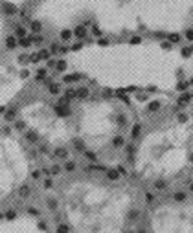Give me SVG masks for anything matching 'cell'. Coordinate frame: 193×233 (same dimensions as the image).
Here are the masks:
<instances>
[{
  "label": "cell",
  "mask_w": 193,
  "mask_h": 233,
  "mask_svg": "<svg viewBox=\"0 0 193 233\" xmlns=\"http://www.w3.org/2000/svg\"><path fill=\"white\" fill-rule=\"evenodd\" d=\"M184 53H177L168 44H116L77 48L66 57V64L79 73L112 86H151L171 88L180 83Z\"/></svg>",
  "instance_id": "6da1fadb"
},
{
  "label": "cell",
  "mask_w": 193,
  "mask_h": 233,
  "mask_svg": "<svg viewBox=\"0 0 193 233\" xmlns=\"http://www.w3.org/2000/svg\"><path fill=\"white\" fill-rule=\"evenodd\" d=\"M64 213L74 230L85 233H112L131 208V197L123 189H112L90 182H75L64 189Z\"/></svg>",
  "instance_id": "7a4b0ae2"
},
{
  "label": "cell",
  "mask_w": 193,
  "mask_h": 233,
  "mask_svg": "<svg viewBox=\"0 0 193 233\" xmlns=\"http://www.w3.org/2000/svg\"><path fill=\"white\" fill-rule=\"evenodd\" d=\"M35 17L53 28H68L92 17L103 31L123 33L138 26L136 0H42Z\"/></svg>",
  "instance_id": "3957f363"
},
{
  "label": "cell",
  "mask_w": 193,
  "mask_h": 233,
  "mask_svg": "<svg viewBox=\"0 0 193 233\" xmlns=\"http://www.w3.org/2000/svg\"><path fill=\"white\" fill-rule=\"evenodd\" d=\"M190 154V130L186 121L162 127L147 134L134 156V169L142 178L164 180L186 165Z\"/></svg>",
  "instance_id": "277c9868"
},
{
  "label": "cell",
  "mask_w": 193,
  "mask_h": 233,
  "mask_svg": "<svg viewBox=\"0 0 193 233\" xmlns=\"http://www.w3.org/2000/svg\"><path fill=\"white\" fill-rule=\"evenodd\" d=\"M123 114L112 101H88L81 105L75 118L77 143L90 152L105 149L120 136Z\"/></svg>",
  "instance_id": "5b68a950"
},
{
  "label": "cell",
  "mask_w": 193,
  "mask_h": 233,
  "mask_svg": "<svg viewBox=\"0 0 193 233\" xmlns=\"http://www.w3.org/2000/svg\"><path fill=\"white\" fill-rule=\"evenodd\" d=\"M138 20L153 29L175 33L184 29L193 17V0H136Z\"/></svg>",
  "instance_id": "8992f818"
},
{
  "label": "cell",
  "mask_w": 193,
  "mask_h": 233,
  "mask_svg": "<svg viewBox=\"0 0 193 233\" xmlns=\"http://www.w3.org/2000/svg\"><path fill=\"white\" fill-rule=\"evenodd\" d=\"M20 119L35 136L42 138L55 149H63L72 138L70 127L61 118V114L44 103L26 105L20 110Z\"/></svg>",
  "instance_id": "52a82bcc"
},
{
  "label": "cell",
  "mask_w": 193,
  "mask_h": 233,
  "mask_svg": "<svg viewBox=\"0 0 193 233\" xmlns=\"http://www.w3.org/2000/svg\"><path fill=\"white\" fill-rule=\"evenodd\" d=\"M28 175V160L22 147L9 136H0V198L18 187Z\"/></svg>",
  "instance_id": "ba28073f"
},
{
  "label": "cell",
  "mask_w": 193,
  "mask_h": 233,
  "mask_svg": "<svg viewBox=\"0 0 193 233\" xmlns=\"http://www.w3.org/2000/svg\"><path fill=\"white\" fill-rule=\"evenodd\" d=\"M22 88V79L6 66H0V107H4Z\"/></svg>",
  "instance_id": "9c48e42d"
},
{
  "label": "cell",
  "mask_w": 193,
  "mask_h": 233,
  "mask_svg": "<svg viewBox=\"0 0 193 233\" xmlns=\"http://www.w3.org/2000/svg\"><path fill=\"white\" fill-rule=\"evenodd\" d=\"M2 37H4V20H2V15H0V42H2Z\"/></svg>",
  "instance_id": "30bf717a"
},
{
  "label": "cell",
  "mask_w": 193,
  "mask_h": 233,
  "mask_svg": "<svg viewBox=\"0 0 193 233\" xmlns=\"http://www.w3.org/2000/svg\"><path fill=\"white\" fill-rule=\"evenodd\" d=\"M57 233H68V228L66 226H57Z\"/></svg>",
  "instance_id": "8fae6325"
},
{
  "label": "cell",
  "mask_w": 193,
  "mask_h": 233,
  "mask_svg": "<svg viewBox=\"0 0 193 233\" xmlns=\"http://www.w3.org/2000/svg\"><path fill=\"white\" fill-rule=\"evenodd\" d=\"M6 2H11V4H22L24 0H6Z\"/></svg>",
  "instance_id": "7c38bea8"
}]
</instances>
